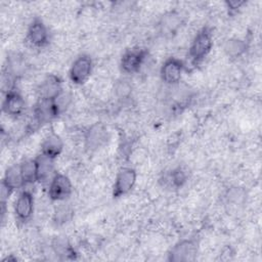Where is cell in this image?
<instances>
[{"mask_svg":"<svg viewBox=\"0 0 262 262\" xmlns=\"http://www.w3.org/2000/svg\"><path fill=\"white\" fill-rule=\"evenodd\" d=\"M213 46L212 33L209 29H202L194 37L191 45L189 47V58L193 62H199L203 60L211 51Z\"/></svg>","mask_w":262,"mask_h":262,"instance_id":"1","label":"cell"},{"mask_svg":"<svg viewBox=\"0 0 262 262\" xmlns=\"http://www.w3.org/2000/svg\"><path fill=\"white\" fill-rule=\"evenodd\" d=\"M71 180L63 174H55L49 183L48 195L52 201L61 202L67 200L72 193Z\"/></svg>","mask_w":262,"mask_h":262,"instance_id":"2","label":"cell"},{"mask_svg":"<svg viewBox=\"0 0 262 262\" xmlns=\"http://www.w3.org/2000/svg\"><path fill=\"white\" fill-rule=\"evenodd\" d=\"M136 183V172L131 168H123L116 176L113 194L119 198L129 193Z\"/></svg>","mask_w":262,"mask_h":262,"instance_id":"3","label":"cell"},{"mask_svg":"<svg viewBox=\"0 0 262 262\" xmlns=\"http://www.w3.org/2000/svg\"><path fill=\"white\" fill-rule=\"evenodd\" d=\"M92 71V60L88 55L79 56L72 64L70 70V78L73 83L81 85L85 83Z\"/></svg>","mask_w":262,"mask_h":262,"instance_id":"4","label":"cell"},{"mask_svg":"<svg viewBox=\"0 0 262 262\" xmlns=\"http://www.w3.org/2000/svg\"><path fill=\"white\" fill-rule=\"evenodd\" d=\"M183 68L184 66L179 59L174 57L167 59L161 69L162 80L170 85L177 83L181 79Z\"/></svg>","mask_w":262,"mask_h":262,"instance_id":"5","label":"cell"},{"mask_svg":"<svg viewBox=\"0 0 262 262\" xmlns=\"http://www.w3.org/2000/svg\"><path fill=\"white\" fill-rule=\"evenodd\" d=\"M61 82L57 76L49 75L40 84L38 88V94L40 99L54 100L61 91Z\"/></svg>","mask_w":262,"mask_h":262,"instance_id":"6","label":"cell"},{"mask_svg":"<svg viewBox=\"0 0 262 262\" xmlns=\"http://www.w3.org/2000/svg\"><path fill=\"white\" fill-rule=\"evenodd\" d=\"M25 106H26L25 99L19 92L13 89L6 92V95L3 101V111L5 114L11 117H18L24 113Z\"/></svg>","mask_w":262,"mask_h":262,"instance_id":"7","label":"cell"},{"mask_svg":"<svg viewBox=\"0 0 262 262\" xmlns=\"http://www.w3.org/2000/svg\"><path fill=\"white\" fill-rule=\"evenodd\" d=\"M34 211V199L31 192L24 190L21 191L14 205V213L20 221H27L31 218Z\"/></svg>","mask_w":262,"mask_h":262,"instance_id":"8","label":"cell"},{"mask_svg":"<svg viewBox=\"0 0 262 262\" xmlns=\"http://www.w3.org/2000/svg\"><path fill=\"white\" fill-rule=\"evenodd\" d=\"M27 39L35 47H43L48 43V31L42 20H33L29 26Z\"/></svg>","mask_w":262,"mask_h":262,"instance_id":"9","label":"cell"},{"mask_svg":"<svg viewBox=\"0 0 262 262\" xmlns=\"http://www.w3.org/2000/svg\"><path fill=\"white\" fill-rule=\"evenodd\" d=\"M145 58V51L142 49H131L125 52L122 57L121 66L126 73H136L139 71Z\"/></svg>","mask_w":262,"mask_h":262,"instance_id":"10","label":"cell"},{"mask_svg":"<svg viewBox=\"0 0 262 262\" xmlns=\"http://www.w3.org/2000/svg\"><path fill=\"white\" fill-rule=\"evenodd\" d=\"M107 138V130L102 124L92 125L85 135V143L89 149H97L100 147Z\"/></svg>","mask_w":262,"mask_h":262,"instance_id":"11","label":"cell"},{"mask_svg":"<svg viewBox=\"0 0 262 262\" xmlns=\"http://www.w3.org/2000/svg\"><path fill=\"white\" fill-rule=\"evenodd\" d=\"M196 254V247L191 241H183L177 244L171 251L170 260L189 261L193 260Z\"/></svg>","mask_w":262,"mask_h":262,"instance_id":"12","label":"cell"},{"mask_svg":"<svg viewBox=\"0 0 262 262\" xmlns=\"http://www.w3.org/2000/svg\"><path fill=\"white\" fill-rule=\"evenodd\" d=\"M62 148H63V142L60 136L54 132H51L46 136V138L42 143L41 154L54 160L57 156L60 155Z\"/></svg>","mask_w":262,"mask_h":262,"instance_id":"13","label":"cell"},{"mask_svg":"<svg viewBox=\"0 0 262 262\" xmlns=\"http://www.w3.org/2000/svg\"><path fill=\"white\" fill-rule=\"evenodd\" d=\"M2 183L5 184L9 189L12 191L19 188L24 185L21 173H20V167L19 166H11L7 169L5 172L4 178L2 180Z\"/></svg>","mask_w":262,"mask_h":262,"instance_id":"14","label":"cell"},{"mask_svg":"<svg viewBox=\"0 0 262 262\" xmlns=\"http://www.w3.org/2000/svg\"><path fill=\"white\" fill-rule=\"evenodd\" d=\"M20 173L24 181V185L33 184L38 181V169L37 162L35 160H26L20 165Z\"/></svg>","mask_w":262,"mask_h":262,"instance_id":"15","label":"cell"},{"mask_svg":"<svg viewBox=\"0 0 262 262\" xmlns=\"http://www.w3.org/2000/svg\"><path fill=\"white\" fill-rule=\"evenodd\" d=\"M53 159L48 158L44 155H40L37 159V169H38V181H46L51 173L53 172Z\"/></svg>","mask_w":262,"mask_h":262,"instance_id":"16","label":"cell"},{"mask_svg":"<svg viewBox=\"0 0 262 262\" xmlns=\"http://www.w3.org/2000/svg\"><path fill=\"white\" fill-rule=\"evenodd\" d=\"M25 60L18 54H13L7 58V75L17 78L25 72Z\"/></svg>","mask_w":262,"mask_h":262,"instance_id":"17","label":"cell"},{"mask_svg":"<svg viewBox=\"0 0 262 262\" xmlns=\"http://www.w3.org/2000/svg\"><path fill=\"white\" fill-rule=\"evenodd\" d=\"M246 49V44L241 40H230L225 46V50L228 55L237 56L242 54Z\"/></svg>","mask_w":262,"mask_h":262,"instance_id":"18","label":"cell"},{"mask_svg":"<svg viewBox=\"0 0 262 262\" xmlns=\"http://www.w3.org/2000/svg\"><path fill=\"white\" fill-rule=\"evenodd\" d=\"M170 178H171V182L173 183V185L178 187V186H181L185 182L186 176H185V173L180 168H178L172 172Z\"/></svg>","mask_w":262,"mask_h":262,"instance_id":"19","label":"cell"},{"mask_svg":"<svg viewBox=\"0 0 262 262\" xmlns=\"http://www.w3.org/2000/svg\"><path fill=\"white\" fill-rule=\"evenodd\" d=\"M70 214V210L67 207H60L57 209L56 211V216L58 220H61L62 222H64L68 219V215Z\"/></svg>","mask_w":262,"mask_h":262,"instance_id":"20","label":"cell"},{"mask_svg":"<svg viewBox=\"0 0 262 262\" xmlns=\"http://www.w3.org/2000/svg\"><path fill=\"white\" fill-rule=\"evenodd\" d=\"M244 4H245L244 1H231V2H227V7L230 10H236Z\"/></svg>","mask_w":262,"mask_h":262,"instance_id":"21","label":"cell"}]
</instances>
